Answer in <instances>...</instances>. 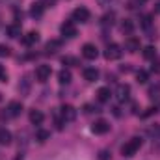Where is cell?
<instances>
[{
  "label": "cell",
  "mask_w": 160,
  "mask_h": 160,
  "mask_svg": "<svg viewBox=\"0 0 160 160\" xmlns=\"http://www.w3.org/2000/svg\"><path fill=\"white\" fill-rule=\"evenodd\" d=\"M140 147H142V138H132L121 147V153H123V157H134L140 151Z\"/></svg>",
  "instance_id": "cell-1"
},
{
  "label": "cell",
  "mask_w": 160,
  "mask_h": 160,
  "mask_svg": "<svg viewBox=\"0 0 160 160\" xmlns=\"http://www.w3.org/2000/svg\"><path fill=\"white\" fill-rule=\"evenodd\" d=\"M121 54H123V50H121L119 45H116V43L108 45L106 50H104V58H106V60H119Z\"/></svg>",
  "instance_id": "cell-2"
},
{
  "label": "cell",
  "mask_w": 160,
  "mask_h": 160,
  "mask_svg": "<svg viewBox=\"0 0 160 160\" xmlns=\"http://www.w3.org/2000/svg\"><path fill=\"white\" fill-rule=\"evenodd\" d=\"M89 21V9L88 8H77L73 11V22H88Z\"/></svg>",
  "instance_id": "cell-3"
},
{
  "label": "cell",
  "mask_w": 160,
  "mask_h": 160,
  "mask_svg": "<svg viewBox=\"0 0 160 160\" xmlns=\"http://www.w3.org/2000/svg\"><path fill=\"white\" fill-rule=\"evenodd\" d=\"M60 30H62V36H63V38H75V36H77V24H75L73 21L63 22Z\"/></svg>",
  "instance_id": "cell-4"
},
{
  "label": "cell",
  "mask_w": 160,
  "mask_h": 160,
  "mask_svg": "<svg viewBox=\"0 0 160 160\" xmlns=\"http://www.w3.org/2000/svg\"><path fill=\"white\" fill-rule=\"evenodd\" d=\"M82 56L88 58V60H95V58L99 56V50H97V47H95L93 43H86V45L82 47Z\"/></svg>",
  "instance_id": "cell-5"
},
{
  "label": "cell",
  "mask_w": 160,
  "mask_h": 160,
  "mask_svg": "<svg viewBox=\"0 0 160 160\" xmlns=\"http://www.w3.org/2000/svg\"><path fill=\"white\" fill-rule=\"evenodd\" d=\"M50 75H52L50 65H39L36 69V78L39 80V82H47V80L50 78Z\"/></svg>",
  "instance_id": "cell-6"
},
{
  "label": "cell",
  "mask_w": 160,
  "mask_h": 160,
  "mask_svg": "<svg viewBox=\"0 0 160 160\" xmlns=\"http://www.w3.org/2000/svg\"><path fill=\"white\" fill-rule=\"evenodd\" d=\"M91 130H93L95 134H106V132L110 130V123H108L106 119H97L95 123H93Z\"/></svg>",
  "instance_id": "cell-7"
},
{
  "label": "cell",
  "mask_w": 160,
  "mask_h": 160,
  "mask_svg": "<svg viewBox=\"0 0 160 160\" xmlns=\"http://www.w3.org/2000/svg\"><path fill=\"white\" fill-rule=\"evenodd\" d=\"M128 93H130V88H128L127 84H119L118 89H116V97H118L119 102H125V101L128 99Z\"/></svg>",
  "instance_id": "cell-8"
},
{
  "label": "cell",
  "mask_w": 160,
  "mask_h": 160,
  "mask_svg": "<svg viewBox=\"0 0 160 160\" xmlns=\"http://www.w3.org/2000/svg\"><path fill=\"white\" fill-rule=\"evenodd\" d=\"M62 118H63V121H73L77 118V110L71 104H63L62 106Z\"/></svg>",
  "instance_id": "cell-9"
},
{
  "label": "cell",
  "mask_w": 160,
  "mask_h": 160,
  "mask_svg": "<svg viewBox=\"0 0 160 160\" xmlns=\"http://www.w3.org/2000/svg\"><path fill=\"white\" fill-rule=\"evenodd\" d=\"M21 112H22V104H21L19 101H11V102L8 104V116L17 118V116H21Z\"/></svg>",
  "instance_id": "cell-10"
},
{
  "label": "cell",
  "mask_w": 160,
  "mask_h": 160,
  "mask_svg": "<svg viewBox=\"0 0 160 160\" xmlns=\"http://www.w3.org/2000/svg\"><path fill=\"white\" fill-rule=\"evenodd\" d=\"M38 41H39V34H38V32H34V30H32V32H28V34L22 38V43H24L26 47H32V45H34V43H38Z\"/></svg>",
  "instance_id": "cell-11"
},
{
  "label": "cell",
  "mask_w": 160,
  "mask_h": 160,
  "mask_svg": "<svg viewBox=\"0 0 160 160\" xmlns=\"http://www.w3.org/2000/svg\"><path fill=\"white\" fill-rule=\"evenodd\" d=\"M84 78L88 80V82H95V80L99 78V71L95 67H86L84 69Z\"/></svg>",
  "instance_id": "cell-12"
},
{
  "label": "cell",
  "mask_w": 160,
  "mask_h": 160,
  "mask_svg": "<svg viewBox=\"0 0 160 160\" xmlns=\"http://www.w3.org/2000/svg\"><path fill=\"white\" fill-rule=\"evenodd\" d=\"M125 48L130 50V52H136V50H140V41L136 39V38H128V39L125 41Z\"/></svg>",
  "instance_id": "cell-13"
},
{
  "label": "cell",
  "mask_w": 160,
  "mask_h": 160,
  "mask_svg": "<svg viewBox=\"0 0 160 160\" xmlns=\"http://www.w3.org/2000/svg\"><path fill=\"white\" fill-rule=\"evenodd\" d=\"M60 48H62V41L60 39H50L45 45V50H47V52H56V50H60Z\"/></svg>",
  "instance_id": "cell-14"
},
{
  "label": "cell",
  "mask_w": 160,
  "mask_h": 160,
  "mask_svg": "<svg viewBox=\"0 0 160 160\" xmlns=\"http://www.w3.org/2000/svg\"><path fill=\"white\" fill-rule=\"evenodd\" d=\"M110 97H112V93H110V89H108V88H101V89L97 91V99H99L101 102H108V101H110Z\"/></svg>",
  "instance_id": "cell-15"
},
{
  "label": "cell",
  "mask_w": 160,
  "mask_h": 160,
  "mask_svg": "<svg viewBox=\"0 0 160 160\" xmlns=\"http://www.w3.org/2000/svg\"><path fill=\"white\" fill-rule=\"evenodd\" d=\"M11 143V132L8 128H0V145H9Z\"/></svg>",
  "instance_id": "cell-16"
},
{
  "label": "cell",
  "mask_w": 160,
  "mask_h": 160,
  "mask_svg": "<svg viewBox=\"0 0 160 160\" xmlns=\"http://www.w3.org/2000/svg\"><path fill=\"white\" fill-rule=\"evenodd\" d=\"M43 119H45L43 112H39V110H32V112H30V121H32V125H41Z\"/></svg>",
  "instance_id": "cell-17"
},
{
  "label": "cell",
  "mask_w": 160,
  "mask_h": 160,
  "mask_svg": "<svg viewBox=\"0 0 160 160\" xmlns=\"http://www.w3.org/2000/svg\"><path fill=\"white\" fill-rule=\"evenodd\" d=\"M8 36L13 38V39L19 38V36H21V24H19V22H17V24H9V26H8Z\"/></svg>",
  "instance_id": "cell-18"
},
{
  "label": "cell",
  "mask_w": 160,
  "mask_h": 160,
  "mask_svg": "<svg viewBox=\"0 0 160 160\" xmlns=\"http://www.w3.org/2000/svg\"><path fill=\"white\" fill-rule=\"evenodd\" d=\"M58 80H60V84H69V82H71V71L62 69V71L58 73Z\"/></svg>",
  "instance_id": "cell-19"
},
{
  "label": "cell",
  "mask_w": 160,
  "mask_h": 160,
  "mask_svg": "<svg viewBox=\"0 0 160 160\" xmlns=\"http://www.w3.org/2000/svg\"><path fill=\"white\" fill-rule=\"evenodd\" d=\"M43 8H45L43 4H36V2H34L32 8H30V15H32V17H41V15H43Z\"/></svg>",
  "instance_id": "cell-20"
},
{
  "label": "cell",
  "mask_w": 160,
  "mask_h": 160,
  "mask_svg": "<svg viewBox=\"0 0 160 160\" xmlns=\"http://www.w3.org/2000/svg\"><path fill=\"white\" fill-rule=\"evenodd\" d=\"M143 56H145L147 60H153V58L157 56V50H155V47H145V50H143Z\"/></svg>",
  "instance_id": "cell-21"
},
{
  "label": "cell",
  "mask_w": 160,
  "mask_h": 160,
  "mask_svg": "<svg viewBox=\"0 0 160 160\" xmlns=\"http://www.w3.org/2000/svg\"><path fill=\"white\" fill-rule=\"evenodd\" d=\"M36 138H38L39 142H47V140L50 138V132H48V130H38V134H36Z\"/></svg>",
  "instance_id": "cell-22"
},
{
  "label": "cell",
  "mask_w": 160,
  "mask_h": 160,
  "mask_svg": "<svg viewBox=\"0 0 160 160\" xmlns=\"http://www.w3.org/2000/svg\"><path fill=\"white\" fill-rule=\"evenodd\" d=\"M136 78H138L140 84H145L147 78H149V75H147V71H138V73H136Z\"/></svg>",
  "instance_id": "cell-23"
},
{
  "label": "cell",
  "mask_w": 160,
  "mask_h": 160,
  "mask_svg": "<svg viewBox=\"0 0 160 160\" xmlns=\"http://www.w3.org/2000/svg\"><path fill=\"white\" fill-rule=\"evenodd\" d=\"M121 28H123V32H127V34H130L134 26H132V22H130V21H125V22L121 24Z\"/></svg>",
  "instance_id": "cell-24"
},
{
  "label": "cell",
  "mask_w": 160,
  "mask_h": 160,
  "mask_svg": "<svg viewBox=\"0 0 160 160\" xmlns=\"http://www.w3.org/2000/svg\"><path fill=\"white\" fill-rule=\"evenodd\" d=\"M9 54H11L9 47H8V45H0V58H4V56H9Z\"/></svg>",
  "instance_id": "cell-25"
},
{
  "label": "cell",
  "mask_w": 160,
  "mask_h": 160,
  "mask_svg": "<svg viewBox=\"0 0 160 160\" xmlns=\"http://www.w3.org/2000/svg\"><path fill=\"white\" fill-rule=\"evenodd\" d=\"M8 80V71L4 69V65L0 63V82H6Z\"/></svg>",
  "instance_id": "cell-26"
},
{
  "label": "cell",
  "mask_w": 160,
  "mask_h": 160,
  "mask_svg": "<svg viewBox=\"0 0 160 160\" xmlns=\"http://www.w3.org/2000/svg\"><path fill=\"white\" fill-rule=\"evenodd\" d=\"M62 62H63V63H73V65H77V63H78V62H77L75 58H71V56H65Z\"/></svg>",
  "instance_id": "cell-27"
},
{
  "label": "cell",
  "mask_w": 160,
  "mask_h": 160,
  "mask_svg": "<svg viewBox=\"0 0 160 160\" xmlns=\"http://www.w3.org/2000/svg\"><path fill=\"white\" fill-rule=\"evenodd\" d=\"M99 160H110V153L108 151H101L99 153Z\"/></svg>",
  "instance_id": "cell-28"
},
{
  "label": "cell",
  "mask_w": 160,
  "mask_h": 160,
  "mask_svg": "<svg viewBox=\"0 0 160 160\" xmlns=\"http://www.w3.org/2000/svg\"><path fill=\"white\" fill-rule=\"evenodd\" d=\"M112 19H114V13L106 15V17H104V21H102V24H104V26H106V24H112Z\"/></svg>",
  "instance_id": "cell-29"
},
{
  "label": "cell",
  "mask_w": 160,
  "mask_h": 160,
  "mask_svg": "<svg viewBox=\"0 0 160 160\" xmlns=\"http://www.w3.org/2000/svg\"><path fill=\"white\" fill-rule=\"evenodd\" d=\"M142 24H143L145 28H149V26H151V17H143V21H142Z\"/></svg>",
  "instance_id": "cell-30"
},
{
  "label": "cell",
  "mask_w": 160,
  "mask_h": 160,
  "mask_svg": "<svg viewBox=\"0 0 160 160\" xmlns=\"http://www.w3.org/2000/svg\"><path fill=\"white\" fill-rule=\"evenodd\" d=\"M56 2H58V0H41V4H43V6H50V8H52Z\"/></svg>",
  "instance_id": "cell-31"
},
{
  "label": "cell",
  "mask_w": 160,
  "mask_h": 160,
  "mask_svg": "<svg viewBox=\"0 0 160 160\" xmlns=\"http://www.w3.org/2000/svg\"><path fill=\"white\" fill-rule=\"evenodd\" d=\"M157 11H158V13H160V2H158V4H157Z\"/></svg>",
  "instance_id": "cell-32"
},
{
  "label": "cell",
  "mask_w": 160,
  "mask_h": 160,
  "mask_svg": "<svg viewBox=\"0 0 160 160\" xmlns=\"http://www.w3.org/2000/svg\"><path fill=\"white\" fill-rule=\"evenodd\" d=\"M143 2H145V0H136V4H143Z\"/></svg>",
  "instance_id": "cell-33"
}]
</instances>
